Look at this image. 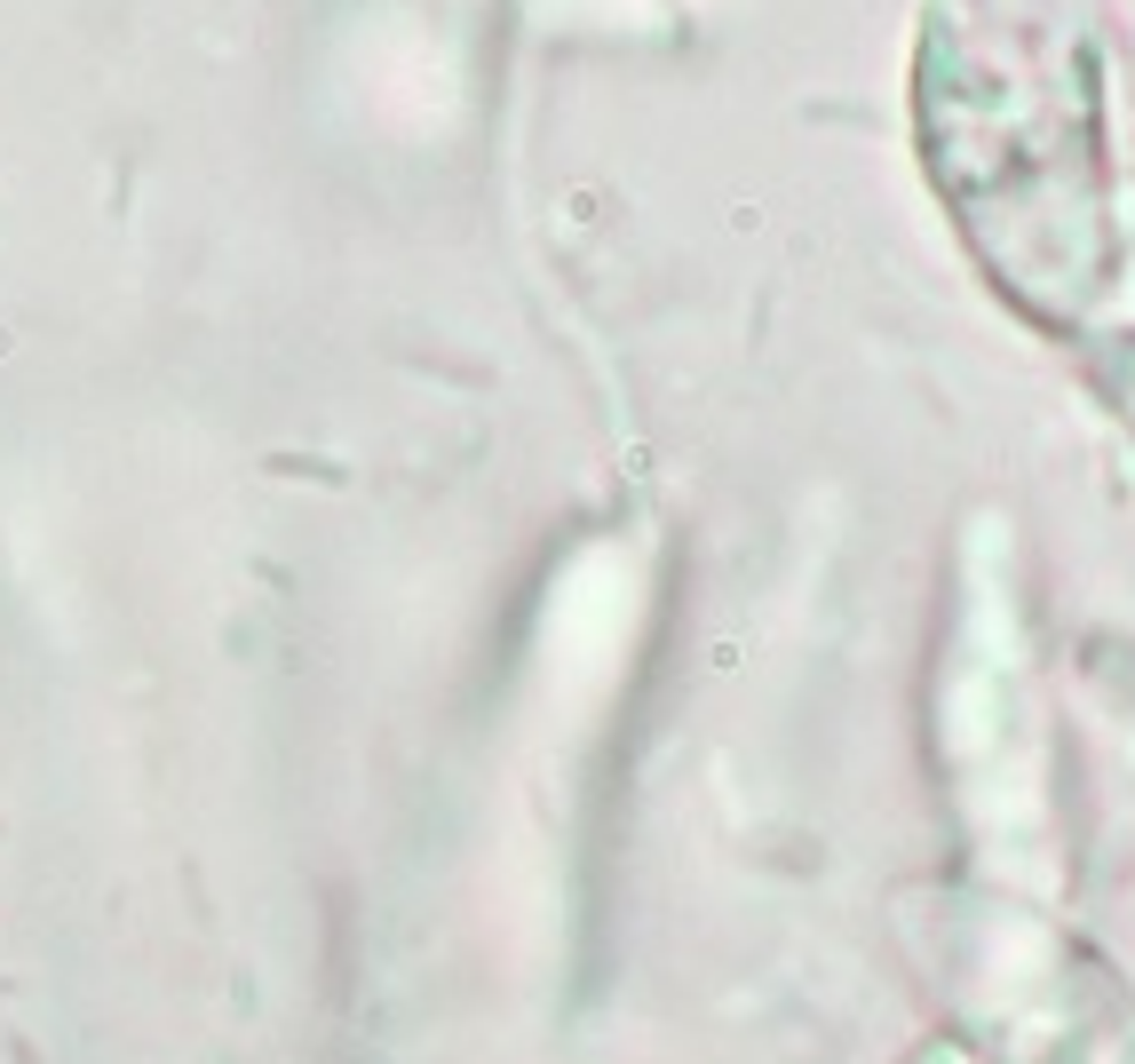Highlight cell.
<instances>
[{"mask_svg": "<svg viewBox=\"0 0 1135 1064\" xmlns=\"http://www.w3.org/2000/svg\"><path fill=\"white\" fill-rule=\"evenodd\" d=\"M929 175L1025 318L1072 326L1120 286L1096 0H929Z\"/></svg>", "mask_w": 1135, "mask_h": 1064, "instance_id": "cell-1", "label": "cell"}]
</instances>
